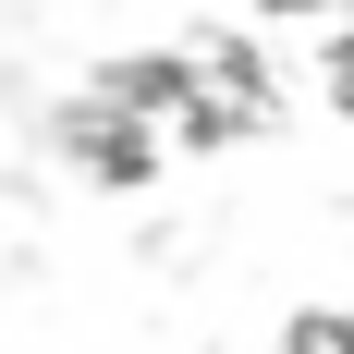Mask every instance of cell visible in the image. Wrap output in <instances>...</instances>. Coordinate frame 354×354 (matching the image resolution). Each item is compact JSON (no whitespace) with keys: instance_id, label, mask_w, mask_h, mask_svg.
<instances>
[{"instance_id":"1","label":"cell","mask_w":354,"mask_h":354,"mask_svg":"<svg viewBox=\"0 0 354 354\" xmlns=\"http://www.w3.org/2000/svg\"><path fill=\"white\" fill-rule=\"evenodd\" d=\"M293 354H354V342H342V318H306V342H293Z\"/></svg>"},{"instance_id":"2","label":"cell","mask_w":354,"mask_h":354,"mask_svg":"<svg viewBox=\"0 0 354 354\" xmlns=\"http://www.w3.org/2000/svg\"><path fill=\"white\" fill-rule=\"evenodd\" d=\"M342 98H354V62H342Z\"/></svg>"}]
</instances>
